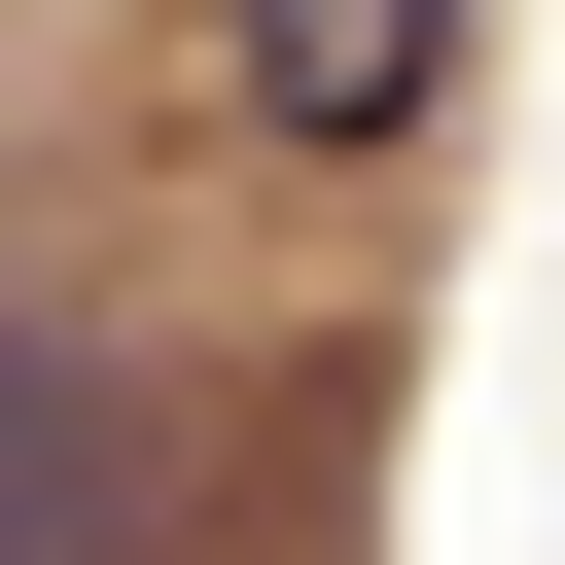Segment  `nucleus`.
<instances>
[{
  "label": "nucleus",
  "mask_w": 565,
  "mask_h": 565,
  "mask_svg": "<svg viewBox=\"0 0 565 565\" xmlns=\"http://www.w3.org/2000/svg\"><path fill=\"white\" fill-rule=\"evenodd\" d=\"M0 565H177V424L71 282H0Z\"/></svg>",
  "instance_id": "f257e3e1"
},
{
  "label": "nucleus",
  "mask_w": 565,
  "mask_h": 565,
  "mask_svg": "<svg viewBox=\"0 0 565 565\" xmlns=\"http://www.w3.org/2000/svg\"><path fill=\"white\" fill-rule=\"evenodd\" d=\"M459 106V0H212V141L247 177H388Z\"/></svg>",
  "instance_id": "f03ea898"
}]
</instances>
